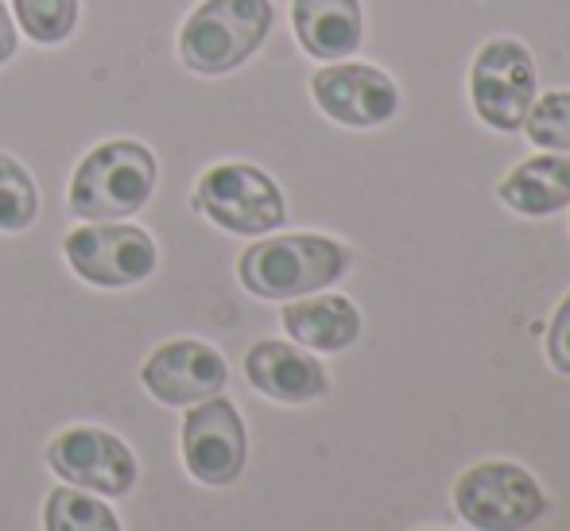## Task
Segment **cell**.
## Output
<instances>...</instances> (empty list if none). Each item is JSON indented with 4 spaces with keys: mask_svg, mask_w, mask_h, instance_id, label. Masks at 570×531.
Segmentation results:
<instances>
[{
    "mask_svg": "<svg viewBox=\"0 0 570 531\" xmlns=\"http://www.w3.org/2000/svg\"><path fill=\"white\" fill-rule=\"evenodd\" d=\"M311 94L318 109L345 128H376L400 109L396 82L365 62H331L311 78Z\"/></svg>",
    "mask_w": 570,
    "mask_h": 531,
    "instance_id": "cell-11",
    "label": "cell"
},
{
    "mask_svg": "<svg viewBox=\"0 0 570 531\" xmlns=\"http://www.w3.org/2000/svg\"><path fill=\"white\" fill-rule=\"evenodd\" d=\"M67 264L94 287H132L156 272L159 248L140 225L90 222L62 240Z\"/></svg>",
    "mask_w": 570,
    "mask_h": 531,
    "instance_id": "cell-6",
    "label": "cell"
},
{
    "mask_svg": "<svg viewBox=\"0 0 570 531\" xmlns=\"http://www.w3.org/2000/svg\"><path fill=\"white\" fill-rule=\"evenodd\" d=\"M497 195L509 210L524 217H548L563 210V206H570V156L551 151V156L524 159L504 175Z\"/></svg>",
    "mask_w": 570,
    "mask_h": 531,
    "instance_id": "cell-14",
    "label": "cell"
},
{
    "mask_svg": "<svg viewBox=\"0 0 570 531\" xmlns=\"http://www.w3.org/2000/svg\"><path fill=\"white\" fill-rule=\"evenodd\" d=\"M47 465L67 485L90 489L98 496H125L136 485V454L128 442L101 426H67L47 446Z\"/></svg>",
    "mask_w": 570,
    "mask_h": 531,
    "instance_id": "cell-8",
    "label": "cell"
},
{
    "mask_svg": "<svg viewBox=\"0 0 570 531\" xmlns=\"http://www.w3.org/2000/svg\"><path fill=\"white\" fill-rule=\"evenodd\" d=\"M520 128H524L535 148L567 151L570 156V90H556L535 101Z\"/></svg>",
    "mask_w": 570,
    "mask_h": 531,
    "instance_id": "cell-19",
    "label": "cell"
},
{
    "mask_svg": "<svg viewBox=\"0 0 570 531\" xmlns=\"http://www.w3.org/2000/svg\"><path fill=\"white\" fill-rule=\"evenodd\" d=\"M43 528L47 531H120V520L106 501H98V493L59 485L47 493Z\"/></svg>",
    "mask_w": 570,
    "mask_h": 531,
    "instance_id": "cell-16",
    "label": "cell"
},
{
    "mask_svg": "<svg viewBox=\"0 0 570 531\" xmlns=\"http://www.w3.org/2000/svg\"><path fill=\"white\" fill-rule=\"evenodd\" d=\"M548 357L551 365L559 368L563 376H570V295L559 303L556 318H551V330H548Z\"/></svg>",
    "mask_w": 570,
    "mask_h": 531,
    "instance_id": "cell-20",
    "label": "cell"
},
{
    "mask_svg": "<svg viewBox=\"0 0 570 531\" xmlns=\"http://www.w3.org/2000/svg\"><path fill=\"white\" fill-rule=\"evenodd\" d=\"M12 55H16V23H12V16H8L4 0H0V67H4Z\"/></svg>",
    "mask_w": 570,
    "mask_h": 531,
    "instance_id": "cell-21",
    "label": "cell"
},
{
    "mask_svg": "<svg viewBox=\"0 0 570 531\" xmlns=\"http://www.w3.org/2000/svg\"><path fill=\"white\" fill-rule=\"evenodd\" d=\"M292 23L303 51L323 62L345 59L365 39L361 0H292Z\"/></svg>",
    "mask_w": 570,
    "mask_h": 531,
    "instance_id": "cell-13",
    "label": "cell"
},
{
    "mask_svg": "<svg viewBox=\"0 0 570 531\" xmlns=\"http://www.w3.org/2000/svg\"><path fill=\"white\" fill-rule=\"evenodd\" d=\"M156 179V156L140 140H109L78 164L70 179V210L86 222H120L148 206Z\"/></svg>",
    "mask_w": 570,
    "mask_h": 531,
    "instance_id": "cell-2",
    "label": "cell"
},
{
    "mask_svg": "<svg viewBox=\"0 0 570 531\" xmlns=\"http://www.w3.org/2000/svg\"><path fill=\"white\" fill-rule=\"evenodd\" d=\"M454 509L478 531H524L548 512V496L524 465L481 462L458 478Z\"/></svg>",
    "mask_w": 570,
    "mask_h": 531,
    "instance_id": "cell-5",
    "label": "cell"
},
{
    "mask_svg": "<svg viewBox=\"0 0 570 531\" xmlns=\"http://www.w3.org/2000/svg\"><path fill=\"white\" fill-rule=\"evenodd\" d=\"M473 109L497 132H517L535 106V62L517 39H493L478 51L470 70Z\"/></svg>",
    "mask_w": 570,
    "mask_h": 531,
    "instance_id": "cell-7",
    "label": "cell"
},
{
    "mask_svg": "<svg viewBox=\"0 0 570 531\" xmlns=\"http://www.w3.org/2000/svg\"><path fill=\"white\" fill-rule=\"evenodd\" d=\"M248 434L240 412L226 396H210L203 404L187 407L183 420V465L195 481L210 489L233 485L245 470Z\"/></svg>",
    "mask_w": 570,
    "mask_h": 531,
    "instance_id": "cell-9",
    "label": "cell"
},
{
    "mask_svg": "<svg viewBox=\"0 0 570 531\" xmlns=\"http://www.w3.org/2000/svg\"><path fill=\"white\" fill-rule=\"evenodd\" d=\"M16 23L36 43H62L78 28V0H12Z\"/></svg>",
    "mask_w": 570,
    "mask_h": 531,
    "instance_id": "cell-18",
    "label": "cell"
},
{
    "mask_svg": "<svg viewBox=\"0 0 570 531\" xmlns=\"http://www.w3.org/2000/svg\"><path fill=\"white\" fill-rule=\"evenodd\" d=\"M195 210L237 237L276 233L287 217L276 179L253 164H218L195 187Z\"/></svg>",
    "mask_w": 570,
    "mask_h": 531,
    "instance_id": "cell-4",
    "label": "cell"
},
{
    "mask_svg": "<svg viewBox=\"0 0 570 531\" xmlns=\"http://www.w3.org/2000/svg\"><path fill=\"white\" fill-rule=\"evenodd\" d=\"M39 217L36 179L20 159L0 151V233H23Z\"/></svg>",
    "mask_w": 570,
    "mask_h": 531,
    "instance_id": "cell-17",
    "label": "cell"
},
{
    "mask_svg": "<svg viewBox=\"0 0 570 531\" xmlns=\"http://www.w3.org/2000/svg\"><path fill=\"white\" fill-rule=\"evenodd\" d=\"M350 268V253L318 233H284V237L253 240L240 253L237 276L256 299L287 303L299 295H315L338 284Z\"/></svg>",
    "mask_w": 570,
    "mask_h": 531,
    "instance_id": "cell-1",
    "label": "cell"
},
{
    "mask_svg": "<svg viewBox=\"0 0 570 531\" xmlns=\"http://www.w3.org/2000/svg\"><path fill=\"white\" fill-rule=\"evenodd\" d=\"M268 0H206L179 31V59L195 75H229L268 39Z\"/></svg>",
    "mask_w": 570,
    "mask_h": 531,
    "instance_id": "cell-3",
    "label": "cell"
},
{
    "mask_svg": "<svg viewBox=\"0 0 570 531\" xmlns=\"http://www.w3.org/2000/svg\"><path fill=\"white\" fill-rule=\"evenodd\" d=\"M140 381L159 404L195 407L226 389L229 368H226V357H222L214 345L195 342V337H179V342L159 345V350L144 361Z\"/></svg>",
    "mask_w": 570,
    "mask_h": 531,
    "instance_id": "cell-10",
    "label": "cell"
},
{
    "mask_svg": "<svg viewBox=\"0 0 570 531\" xmlns=\"http://www.w3.org/2000/svg\"><path fill=\"white\" fill-rule=\"evenodd\" d=\"M245 376L256 392L276 404H311L331 389L326 368L287 342H256L245 353Z\"/></svg>",
    "mask_w": 570,
    "mask_h": 531,
    "instance_id": "cell-12",
    "label": "cell"
},
{
    "mask_svg": "<svg viewBox=\"0 0 570 531\" xmlns=\"http://www.w3.org/2000/svg\"><path fill=\"white\" fill-rule=\"evenodd\" d=\"M284 330L299 345L318 353L350 350L361 334V315L345 295H318L284 307Z\"/></svg>",
    "mask_w": 570,
    "mask_h": 531,
    "instance_id": "cell-15",
    "label": "cell"
}]
</instances>
